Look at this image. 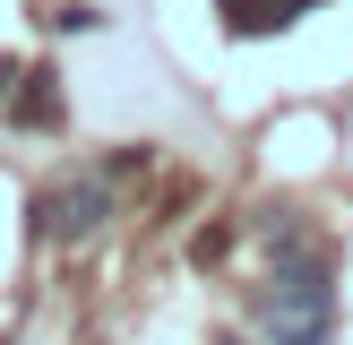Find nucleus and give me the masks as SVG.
I'll return each mask as SVG.
<instances>
[{
	"label": "nucleus",
	"instance_id": "nucleus-1",
	"mask_svg": "<svg viewBox=\"0 0 353 345\" xmlns=\"http://www.w3.org/2000/svg\"><path fill=\"white\" fill-rule=\"evenodd\" d=\"M268 250H276V276L250 293L259 328L276 345H327V328H336V250H310L293 224H276Z\"/></svg>",
	"mask_w": 353,
	"mask_h": 345
},
{
	"label": "nucleus",
	"instance_id": "nucleus-2",
	"mask_svg": "<svg viewBox=\"0 0 353 345\" xmlns=\"http://www.w3.org/2000/svg\"><path fill=\"white\" fill-rule=\"evenodd\" d=\"M103 216H112V190H103L95 172H78V181H52L43 199L26 207V233L34 241H86Z\"/></svg>",
	"mask_w": 353,
	"mask_h": 345
},
{
	"label": "nucleus",
	"instance_id": "nucleus-3",
	"mask_svg": "<svg viewBox=\"0 0 353 345\" xmlns=\"http://www.w3.org/2000/svg\"><path fill=\"white\" fill-rule=\"evenodd\" d=\"M9 112L26 121V130H61V86H52V69H26V78L9 86Z\"/></svg>",
	"mask_w": 353,
	"mask_h": 345
},
{
	"label": "nucleus",
	"instance_id": "nucleus-4",
	"mask_svg": "<svg viewBox=\"0 0 353 345\" xmlns=\"http://www.w3.org/2000/svg\"><path fill=\"white\" fill-rule=\"evenodd\" d=\"M310 0H224V26L233 34H276V26H293Z\"/></svg>",
	"mask_w": 353,
	"mask_h": 345
},
{
	"label": "nucleus",
	"instance_id": "nucleus-5",
	"mask_svg": "<svg viewBox=\"0 0 353 345\" xmlns=\"http://www.w3.org/2000/svg\"><path fill=\"white\" fill-rule=\"evenodd\" d=\"M9 78H17V69H9V61H0V95H9Z\"/></svg>",
	"mask_w": 353,
	"mask_h": 345
},
{
	"label": "nucleus",
	"instance_id": "nucleus-6",
	"mask_svg": "<svg viewBox=\"0 0 353 345\" xmlns=\"http://www.w3.org/2000/svg\"><path fill=\"white\" fill-rule=\"evenodd\" d=\"M224 345H241V337H224Z\"/></svg>",
	"mask_w": 353,
	"mask_h": 345
}]
</instances>
